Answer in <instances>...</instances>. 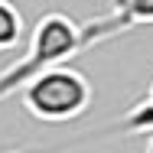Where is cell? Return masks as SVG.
Masks as SVG:
<instances>
[{
	"instance_id": "277c9868",
	"label": "cell",
	"mask_w": 153,
	"mask_h": 153,
	"mask_svg": "<svg viewBox=\"0 0 153 153\" xmlns=\"http://www.w3.org/2000/svg\"><path fill=\"white\" fill-rule=\"evenodd\" d=\"M23 39V16L10 0H0V52L16 49V42Z\"/></svg>"
},
{
	"instance_id": "3957f363",
	"label": "cell",
	"mask_w": 153,
	"mask_h": 153,
	"mask_svg": "<svg viewBox=\"0 0 153 153\" xmlns=\"http://www.w3.org/2000/svg\"><path fill=\"white\" fill-rule=\"evenodd\" d=\"M117 30L127 33L134 26L153 23V0H111V13H108Z\"/></svg>"
},
{
	"instance_id": "5b68a950",
	"label": "cell",
	"mask_w": 153,
	"mask_h": 153,
	"mask_svg": "<svg viewBox=\"0 0 153 153\" xmlns=\"http://www.w3.org/2000/svg\"><path fill=\"white\" fill-rule=\"evenodd\" d=\"M124 127L127 130H153V85H150V91H147V98L127 114Z\"/></svg>"
},
{
	"instance_id": "7a4b0ae2",
	"label": "cell",
	"mask_w": 153,
	"mask_h": 153,
	"mask_svg": "<svg viewBox=\"0 0 153 153\" xmlns=\"http://www.w3.org/2000/svg\"><path fill=\"white\" fill-rule=\"evenodd\" d=\"M20 94H23V108L36 121L62 124L82 117L91 108L94 88L85 72L72 68V65H56V68L42 72L39 78H33Z\"/></svg>"
},
{
	"instance_id": "6da1fadb",
	"label": "cell",
	"mask_w": 153,
	"mask_h": 153,
	"mask_svg": "<svg viewBox=\"0 0 153 153\" xmlns=\"http://www.w3.org/2000/svg\"><path fill=\"white\" fill-rule=\"evenodd\" d=\"M82 49H85V42H82V23H75L65 13H46V16H39V23L30 33L23 59H16L13 65H7L0 72V101L10 98L13 91H23L42 72H49L56 65H65Z\"/></svg>"
},
{
	"instance_id": "8992f818",
	"label": "cell",
	"mask_w": 153,
	"mask_h": 153,
	"mask_svg": "<svg viewBox=\"0 0 153 153\" xmlns=\"http://www.w3.org/2000/svg\"><path fill=\"white\" fill-rule=\"evenodd\" d=\"M147 153H153V140H150V147H147Z\"/></svg>"
}]
</instances>
